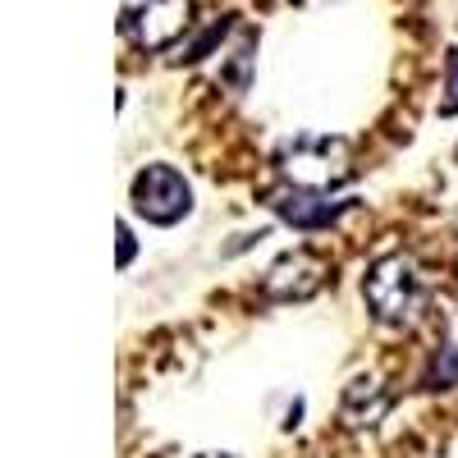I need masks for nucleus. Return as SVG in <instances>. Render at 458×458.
Here are the masks:
<instances>
[{
	"label": "nucleus",
	"instance_id": "f257e3e1",
	"mask_svg": "<svg viewBox=\"0 0 458 458\" xmlns=\"http://www.w3.org/2000/svg\"><path fill=\"white\" fill-rule=\"evenodd\" d=\"M362 298L380 326H408L427 302V276L408 252H386L371 261L362 280Z\"/></svg>",
	"mask_w": 458,
	"mask_h": 458
},
{
	"label": "nucleus",
	"instance_id": "0eeeda50",
	"mask_svg": "<svg viewBox=\"0 0 458 458\" xmlns=\"http://www.w3.org/2000/svg\"><path fill=\"white\" fill-rule=\"evenodd\" d=\"M449 386H458V349L454 344L431 358V367L422 376V390H449Z\"/></svg>",
	"mask_w": 458,
	"mask_h": 458
},
{
	"label": "nucleus",
	"instance_id": "f03ea898",
	"mask_svg": "<svg viewBox=\"0 0 458 458\" xmlns=\"http://www.w3.org/2000/svg\"><path fill=\"white\" fill-rule=\"evenodd\" d=\"M193 14H198L193 0H129L120 14V32L142 51H165L188 37Z\"/></svg>",
	"mask_w": 458,
	"mask_h": 458
},
{
	"label": "nucleus",
	"instance_id": "39448f33",
	"mask_svg": "<svg viewBox=\"0 0 458 458\" xmlns=\"http://www.w3.org/2000/svg\"><path fill=\"white\" fill-rule=\"evenodd\" d=\"M326 280H330L326 257L312 252V248H293V252H284L271 266V271H266L261 289H266V298H271V302H308L312 293L326 289Z\"/></svg>",
	"mask_w": 458,
	"mask_h": 458
},
{
	"label": "nucleus",
	"instance_id": "6e6552de",
	"mask_svg": "<svg viewBox=\"0 0 458 458\" xmlns=\"http://www.w3.org/2000/svg\"><path fill=\"white\" fill-rule=\"evenodd\" d=\"M445 120L458 114V47L445 51V88H440V106H436Z\"/></svg>",
	"mask_w": 458,
	"mask_h": 458
},
{
	"label": "nucleus",
	"instance_id": "7ed1b4c3",
	"mask_svg": "<svg viewBox=\"0 0 458 458\" xmlns=\"http://www.w3.org/2000/svg\"><path fill=\"white\" fill-rule=\"evenodd\" d=\"M129 202L147 225H179L188 211H193V183H188L174 165L157 161V165H142L133 174Z\"/></svg>",
	"mask_w": 458,
	"mask_h": 458
},
{
	"label": "nucleus",
	"instance_id": "9d476101",
	"mask_svg": "<svg viewBox=\"0 0 458 458\" xmlns=\"http://www.w3.org/2000/svg\"><path fill=\"white\" fill-rule=\"evenodd\" d=\"M133 252H138V243H133V229L120 220V271H124V266L133 261Z\"/></svg>",
	"mask_w": 458,
	"mask_h": 458
},
{
	"label": "nucleus",
	"instance_id": "423d86ee",
	"mask_svg": "<svg viewBox=\"0 0 458 458\" xmlns=\"http://www.w3.org/2000/svg\"><path fill=\"white\" fill-rule=\"evenodd\" d=\"M266 207H271L284 225L302 229V234H312V229H330L344 211H353V198H330V193H321V188L284 183V188H276V193L266 198Z\"/></svg>",
	"mask_w": 458,
	"mask_h": 458
},
{
	"label": "nucleus",
	"instance_id": "20e7f679",
	"mask_svg": "<svg viewBox=\"0 0 458 458\" xmlns=\"http://www.w3.org/2000/svg\"><path fill=\"white\" fill-rule=\"evenodd\" d=\"M280 174L298 188H326L344 183L353 174L349 165V142L344 138H298L280 151Z\"/></svg>",
	"mask_w": 458,
	"mask_h": 458
},
{
	"label": "nucleus",
	"instance_id": "1a4fd4ad",
	"mask_svg": "<svg viewBox=\"0 0 458 458\" xmlns=\"http://www.w3.org/2000/svg\"><path fill=\"white\" fill-rule=\"evenodd\" d=\"M229 32V23L220 19V23H211L202 37H198V42H188V47H179V60H202V55H211V47L220 42V37Z\"/></svg>",
	"mask_w": 458,
	"mask_h": 458
}]
</instances>
